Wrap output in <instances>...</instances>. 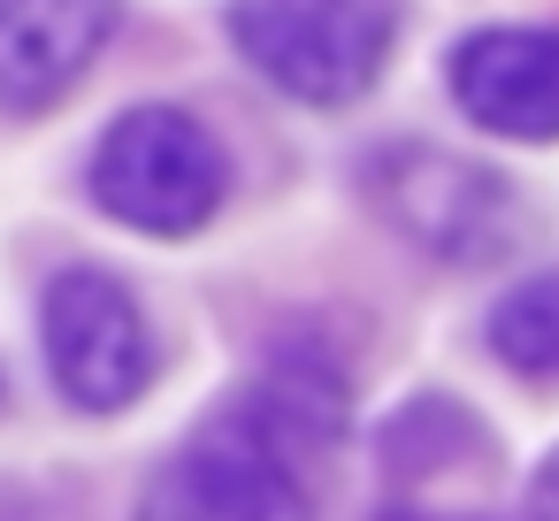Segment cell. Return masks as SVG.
Masks as SVG:
<instances>
[{
    "instance_id": "1",
    "label": "cell",
    "mask_w": 559,
    "mask_h": 521,
    "mask_svg": "<svg viewBox=\"0 0 559 521\" xmlns=\"http://www.w3.org/2000/svg\"><path fill=\"white\" fill-rule=\"evenodd\" d=\"M292 429H276L246 391H230L131 498V521H322L314 467Z\"/></svg>"
},
{
    "instance_id": "9",
    "label": "cell",
    "mask_w": 559,
    "mask_h": 521,
    "mask_svg": "<svg viewBox=\"0 0 559 521\" xmlns=\"http://www.w3.org/2000/svg\"><path fill=\"white\" fill-rule=\"evenodd\" d=\"M483 353L521 383H559V269H528L490 299Z\"/></svg>"
},
{
    "instance_id": "8",
    "label": "cell",
    "mask_w": 559,
    "mask_h": 521,
    "mask_svg": "<svg viewBox=\"0 0 559 521\" xmlns=\"http://www.w3.org/2000/svg\"><path fill=\"white\" fill-rule=\"evenodd\" d=\"M490 452V429L467 399L452 391H414L399 399L383 422H376V467L391 483H429V475H452V467H475Z\"/></svg>"
},
{
    "instance_id": "6",
    "label": "cell",
    "mask_w": 559,
    "mask_h": 521,
    "mask_svg": "<svg viewBox=\"0 0 559 521\" xmlns=\"http://www.w3.org/2000/svg\"><path fill=\"white\" fill-rule=\"evenodd\" d=\"M452 108L513 146L559 139V24H483L460 32L444 55Z\"/></svg>"
},
{
    "instance_id": "10",
    "label": "cell",
    "mask_w": 559,
    "mask_h": 521,
    "mask_svg": "<svg viewBox=\"0 0 559 521\" xmlns=\"http://www.w3.org/2000/svg\"><path fill=\"white\" fill-rule=\"evenodd\" d=\"M521 521H559V445L528 467V483H521Z\"/></svg>"
},
{
    "instance_id": "5",
    "label": "cell",
    "mask_w": 559,
    "mask_h": 521,
    "mask_svg": "<svg viewBox=\"0 0 559 521\" xmlns=\"http://www.w3.org/2000/svg\"><path fill=\"white\" fill-rule=\"evenodd\" d=\"M39 360H47V383L62 391V406L123 414V406H139L154 391L162 338L146 322V299L116 269L70 261L39 292Z\"/></svg>"
},
{
    "instance_id": "3",
    "label": "cell",
    "mask_w": 559,
    "mask_h": 521,
    "mask_svg": "<svg viewBox=\"0 0 559 521\" xmlns=\"http://www.w3.org/2000/svg\"><path fill=\"white\" fill-rule=\"evenodd\" d=\"M353 185L414 253L444 269H483L521 246V192L475 154L429 139H383L353 162Z\"/></svg>"
},
{
    "instance_id": "2",
    "label": "cell",
    "mask_w": 559,
    "mask_h": 521,
    "mask_svg": "<svg viewBox=\"0 0 559 521\" xmlns=\"http://www.w3.org/2000/svg\"><path fill=\"white\" fill-rule=\"evenodd\" d=\"M85 192L108 223H123L139 238H192L230 200V154L192 108L139 100L100 131V146L85 162Z\"/></svg>"
},
{
    "instance_id": "7",
    "label": "cell",
    "mask_w": 559,
    "mask_h": 521,
    "mask_svg": "<svg viewBox=\"0 0 559 521\" xmlns=\"http://www.w3.org/2000/svg\"><path fill=\"white\" fill-rule=\"evenodd\" d=\"M123 0H0V116H47L85 85Z\"/></svg>"
},
{
    "instance_id": "11",
    "label": "cell",
    "mask_w": 559,
    "mask_h": 521,
    "mask_svg": "<svg viewBox=\"0 0 559 521\" xmlns=\"http://www.w3.org/2000/svg\"><path fill=\"white\" fill-rule=\"evenodd\" d=\"M368 521H490V513H452V506H406L399 498V506H376Z\"/></svg>"
},
{
    "instance_id": "4",
    "label": "cell",
    "mask_w": 559,
    "mask_h": 521,
    "mask_svg": "<svg viewBox=\"0 0 559 521\" xmlns=\"http://www.w3.org/2000/svg\"><path fill=\"white\" fill-rule=\"evenodd\" d=\"M399 16V0H230L223 32L269 93L299 108H345L391 70Z\"/></svg>"
}]
</instances>
